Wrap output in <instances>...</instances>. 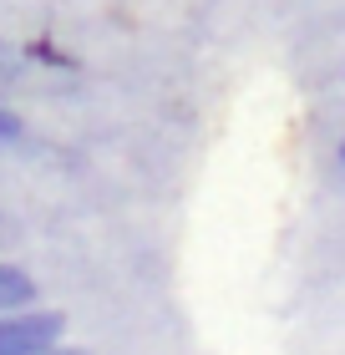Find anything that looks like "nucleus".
<instances>
[{
  "mask_svg": "<svg viewBox=\"0 0 345 355\" xmlns=\"http://www.w3.org/2000/svg\"><path fill=\"white\" fill-rule=\"evenodd\" d=\"M56 340H67V315L51 304L0 310V355H41Z\"/></svg>",
  "mask_w": 345,
  "mask_h": 355,
  "instance_id": "obj_1",
  "label": "nucleus"
},
{
  "mask_svg": "<svg viewBox=\"0 0 345 355\" xmlns=\"http://www.w3.org/2000/svg\"><path fill=\"white\" fill-rule=\"evenodd\" d=\"M26 137V122L15 117L10 107H0V148H10V142H21Z\"/></svg>",
  "mask_w": 345,
  "mask_h": 355,
  "instance_id": "obj_2",
  "label": "nucleus"
},
{
  "mask_svg": "<svg viewBox=\"0 0 345 355\" xmlns=\"http://www.w3.org/2000/svg\"><path fill=\"white\" fill-rule=\"evenodd\" d=\"M335 157H340V163H345V142H340V148H335Z\"/></svg>",
  "mask_w": 345,
  "mask_h": 355,
  "instance_id": "obj_3",
  "label": "nucleus"
},
{
  "mask_svg": "<svg viewBox=\"0 0 345 355\" xmlns=\"http://www.w3.org/2000/svg\"><path fill=\"white\" fill-rule=\"evenodd\" d=\"M41 355H46V350H41Z\"/></svg>",
  "mask_w": 345,
  "mask_h": 355,
  "instance_id": "obj_4",
  "label": "nucleus"
}]
</instances>
